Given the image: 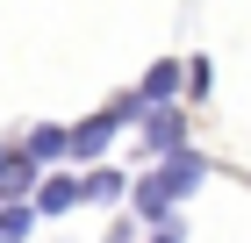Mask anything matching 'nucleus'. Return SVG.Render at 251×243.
Returning a JSON list of instances; mask_svg holds the SVG:
<instances>
[{"mask_svg": "<svg viewBox=\"0 0 251 243\" xmlns=\"http://www.w3.org/2000/svg\"><path fill=\"white\" fill-rule=\"evenodd\" d=\"M122 136V114L115 108H100V114H86V122H72V129H65V165H100V157H108V143H115Z\"/></svg>", "mask_w": 251, "mask_h": 243, "instance_id": "2", "label": "nucleus"}, {"mask_svg": "<svg viewBox=\"0 0 251 243\" xmlns=\"http://www.w3.org/2000/svg\"><path fill=\"white\" fill-rule=\"evenodd\" d=\"M72 207H79V172H43L29 193V215L43 222V215H72Z\"/></svg>", "mask_w": 251, "mask_h": 243, "instance_id": "4", "label": "nucleus"}, {"mask_svg": "<svg viewBox=\"0 0 251 243\" xmlns=\"http://www.w3.org/2000/svg\"><path fill=\"white\" fill-rule=\"evenodd\" d=\"M144 243H187V222H179V215H173V222H158V229H151V236H144Z\"/></svg>", "mask_w": 251, "mask_h": 243, "instance_id": "11", "label": "nucleus"}, {"mask_svg": "<svg viewBox=\"0 0 251 243\" xmlns=\"http://www.w3.org/2000/svg\"><path fill=\"white\" fill-rule=\"evenodd\" d=\"M108 243H136V222H129V215H115V222H108Z\"/></svg>", "mask_w": 251, "mask_h": 243, "instance_id": "12", "label": "nucleus"}, {"mask_svg": "<svg viewBox=\"0 0 251 243\" xmlns=\"http://www.w3.org/2000/svg\"><path fill=\"white\" fill-rule=\"evenodd\" d=\"M129 100H136V114H144V108H165V100H179V57H158L151 72L129 86Z\"/></svg>", "mask_w": 251, "mask_h": 243, "instance_id": "5", "label": "nucleus"}, {"mask_svg": "<svg viewBox=\"0 0 251 243\" xmlns=\"http://www.w3.org/2000/svg\"><path fill=\"white\" fill-rule=\"evenodd\" d=\"M208 79H215V65H208V57H187V65H179V93H187V100H194V108H201V100H208V93H215Z\"/></svg>", "mask_w": 251, "mask_h": 243, "instance_id": "9", "label": "nucleus"}, {"mask_svg": "<svg viewBox=\"0 0 251 243\" xmlns=\"http://www.w3.org/2000/svg\"><path fill=\"white\" fill-rule=\"evenodd\" d=\"M208 157H201V150H194V143H179V150H165V157H158V172H151V186L158 193H165V200H194V193H201V186H208Z\"/></svg>", "mask_w": 251, "mask_h": 243, "instance_id": "1", "label": "nucleus"}, {"mask_svg": "<svg viewBox=\"0 0 251 243\" xmlns=\"http://www.w3.org/2000/svg\"><path fill=\"white\" fill-rule=\"evenodd\" d=\"M29 236H36V215H29V200L0 207V243H29Z\"/></svg>", "mask_w": 251, "mask_h": 243, "instance_id": "10", "label": "nucleus"}, {"mask_svg": "<svg viewBox=\"0 0 251 243\" xmlns=\"http://www.w3.org/2000/svg\"><path fill=\"white\" fill-rule=\"evenodd\" d=\"M36 179H43V165H36V157H22V150L7 143V157H0V207L29 200V193H36Z\"/></svg>", "mask_w": 251, "mask_h": 243, "instance_id": "6", "label": "nucleus"}, {"mask_svg": "<svg viewBox=\"0 0 251 243\" xmlns=\"http://www.w3.org/2000/svg\"><path fill=\"white\" fill-rule=\"evenodd\" d=\"M122 186H129V172H115V165H86V179H79V207H115Z\"/></svg>", "mask_w": 251, "mask_h": 243, "instance_id": "7", "label": "nucleus"}, {"mask_svg": "<svg viewBox=\"0 0 251 243\" xmlns=\"http://www.w3.org/2000/svg\"><path fill=\"white\" fill-rule=\"evenodd\" d=\"M0 157H7V143H0Z\"/></svg>", "mask_w": 251, "mask_h": 243, "instance_id": "13", "label": "nucleus"}, {"mask_svg": "<svg viewBox=\"0 0 251 243\" xmlns=\"http://www.w3.org/2000/svg\"><path fill=\"white\" fill-rule=\"evenodd\" d=\"M136 143L151 150V157L179 150V143H187V108H179V100H165V108H144V114H136Z\"/></svg>", "mask_w": 251, "mask_h": 243, "instance_id": "3", "label": "nucleus"}, {"mask_svg": "<svg viewBox=\"0 0 251 243\" xmlns=\"http://www.w3.org/2000/svg\"><path fill=\"white\" fill-rule=\"evenodd\" d=\"M15 150H22V157H36V165H58V157H65V129H58V122H36Z\"/></svg>", "mask_w": 251, "mask_h": 243, "instance_id": "8", "label": "nucleus"}]
</instances>
